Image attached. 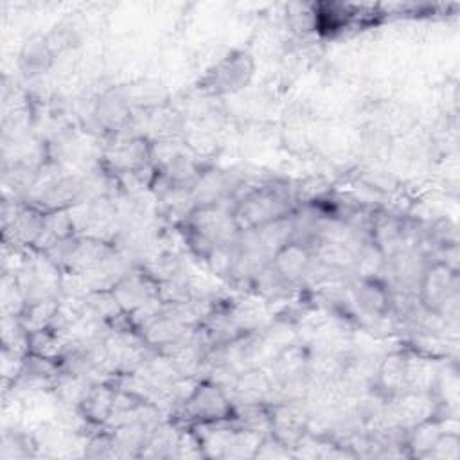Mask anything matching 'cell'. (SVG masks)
<instances>
[{
  "instance_id": "cell-3",
  "label": "cell",
  "mask_w": 460,
  "mask_h": 460,
  "mask_svg": "<svg viewBox=\"0 0 460 460\" xmlns=\"http://www.w3.org/2000/svg\"><path fill=\"white\" fill-rule=\"evenodd\" d=\"M188 405L200 419H222L227 414V399L216 387H200Z\"/></svg>"
},
{
  "instance_id": "cell-4",
  "label": "cell",
  "mask_w": 460,
  "mask_h": 460,
  "mask_svg": "<svg viewBox=\"0 0 460 460\" xmlns=\"http://www.w3.org/2000/svg\"><path fill=\"white\" fill-rule=\"evenodd\" d=\"M355 295H356L358 305L365 314L380 315L387 308V302H389L387 291L372 279L362 280V284H358V288L355 289Z\"/></svg>"
},
{
  "instance_id": "cell-1",
  "label": "cell",
  "mask_w": 460,
  "mask_h": 460,
  "mask_svg": "<svg viewBox=\"0 0 460 460\" xmlns=\"http://www.w3.org/2000/svg\"><path fill=\"white\" fill-rule=\"evenodd\" d=\"M456 270L444 264L435 263L426 268L421 275V302L430 314L446 312L447 305L456 300Z\"/></svg>"
},
{
  "instance_id": "cell-5",
  "label": "cell",
  "mask_w": 460,
  "mask_h": 460,
  "mask_svg": "<svg viewBox=\"0 0 460 460\" xmlns=\"http://www.w3.org/2000/svg\"><path fill=\"white\" fill-rule=\"evenodd\" d=\"M22 62L28 63V67H26L28 74H29V71H31V74L46 71L51 62V51H49L47 42L42 40L40 44H31L28 47V53L22 56Z\"/></svg>"
},
{
  "instance_id": "cell-2",
  "label": "cell",
  "mask_w": 460,
  "mask_h": 460,
  "mask_svg": "<svg viewBox=\"0 0 460 460\" xmlns=\"http://www.w3.org/2000/svg\"><path fill=\"white\" fill-rule=\"evenodd\" d=\"M252 62L245 54L229 56L211 74V87L214 92H234L245 87L252 76Z\"/></svg>"
}]
</instances>
